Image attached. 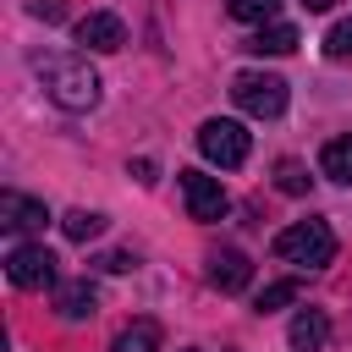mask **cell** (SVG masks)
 Segmentation results:
<instances>
[{
  "instance_id": "obj_1",
  "label": "cell",
  "mask_w": 352,
  "mask_h": 352,
  "mask_svg": "<svg viewBox=\"0 0 352 352\" xmlns=\"http://www.w3.org/2000/svg\"><path fill=\"white\" fill-rule=\"evenodd\" d=\"M33 72L44 82V94L60 104V110H94L99 104V77L82 55H66V50H33Z\"/></svg>"
},
{
  "instance_id": "obj_2",
  "label": "cell",
  "mask_w": 352,
  "mask_h": 352,
  "mask_svg": "<svg viewBox=\"0 0 352 352\" xmlns=\"http://www.w3.org/2000/svg\"><path fill=\"white\" fill-rule=\"evenodd\" d=\"M275 258L302 264V270H324V264L336 258V231H330V220H297V226H286V231L275 236Z\"/></svg>"
},
{
  "instance_id": "obj_3",
  "label": "cell",
  "mask_w": 352,
  "mask_h": 352,
  "mask_svg": "<svg viewBox=\"0 0 352 352\" xmlns=\"http://www.w3.org/2000/svg\"><path fill=\"white\" fill-rule=\"evenodd\" d=\"M198 148H204V160H214L220 170H236V165L248 160L253 138L242 132V121H226V116H214V121H204V126H198Z\"/></svg>"
},
{
  "instance_id": "obj_4",
  "label": "cell",
  "mask_w": 352,
  "mask_h": 352,
  "mask_svg": "<svg viewBox=\"0 0 352 352\" xmlns=\"http://www.w3.org/2000/svg\"><path fill=\"white\" fill-rule=\"evenodd\" d=\"M231 99H236L248 116L275 121V116L286 110V82H280V77H270V72H242V77L231 82Z\"/></svg>"
},
{
  "instance_id": "obj_5",
  "label": "cell",
  "mask_w": 352,
  "mask_h": 352,
  "mask_svg": "<svg viewBox=\"0 0 352 352\" xmlns=\"http://www.w3.org/2000/svg\"><path fill=\"white\" fill-rule=\"evenodd\" d=\"M6 275H11V286H22V292L55 286V253H50V248H38V242H22V248H11Z\"/></svg>"
},
{
  "instance_id": "obj_6",
  "label": "cell",
  "mask_w": 352,
  "mask_h": 352,
  "mask_svg": "<svg viewBox=\"0 0 352 352\" xmlns=\"http://www.w3.org/2000/svg\"><path fill=\"white\" fill-rule=\"evenodd\" d=\"M182 198H187V214L192 220H220L226 214V187L220 176H204V170H182Z\"/></svg>"
},
{
  "instance_id": "obj_7",
  "label": "cell",
  "mask_w": 352,
  "mask_h": 352,
  "mask_svg": "<svg viewBox=\"0 0 352 352\" xmlns=\"http://www.w3.org/2000/svg\"><path fill=\"white\" fill-rule=\"evenodd\" d=\"M77 44H88V50H121L126 44V22L116 11H88L77 22Z\"/></svg>"
},
{
  "instance_id": "obj_8",
  "label": "cell",
  "mask_w": 352,
  "mask_h": 352,
  "mask_svg": "<svg viewBox=\"0 0 352 352\" xmlns=\"http://www.w3.org/2000/svg\"><path fill=\"white\" fill-rule=\"evenodd\" d=\"M0 226L6 231H44L50 226V209L38 204V198H22V192H0Z\"/></svg>"
},
{
  "instance_id": "obj_9",
  "label": "cell",
  "mask_w": 352,
  "mask_h": 352,
  "mask_svg": "<svg viewBox=\"0 0 352 352\" xmlns=\"http://www.w3.org/2000/svg\"><path fill=\"white\" fill-rule=\"evenodd\" d=\"M209 280H214L220 292H242V286L253 280V264H248V253H236V248H220V253H209Z\"/></svg>"
},
{
  "instance_id": "obj_10",
  "label": "cell",
  "mask_w": 352,
  "mask_h": 352,
  "mask_svg": "<svg viewBox=\"0 0 352 352\" xmlns=\"http://www.w3.org/2000/svg\"><path fill=\"white\" fill-rule=\"evenodd\" d=\"M94 308H99V292L88 286V280H66V286H55V314L60 319H94Z\"/></svg>"
},
{
  "instance_id": "obj_11",
  "label": "cell",
  "mask_w": 352,
  "mask_h": 352,
  "mask_svg": "<svg viewBox=\"0 0 352 352\" xmlns=\"http://www.w3.org/2000/svg\"><path fill=\"white\" fill-rule=\"evenodd\" d=\"M286 341H292V352H319V346L330 341V319H324L319 308H302V314L292 319V336H286Z\"/></svg>"
},
{
  "instance_id": "obj_12",
  "label": "cell",
  "mask_w": 352,
  "mask_h": 352,
  "mask_svg": "<svg viewBox=\"0 0 352 352\" xmlns=\"http://www.w3.org/2000/svg\"><path fill=\"white\" fill-rule=\"evenodd\" d=\"M319 170H324L330 182L352 187V132H346V138H330V143L319 148Z\"/></svg>"
},
{
  "instance_id": "obj_13",
  "label": "cell",
  "mask_w": 352,
  "mask_h": 352,
  "mask_svg": "<svg viewBox=\"0 0 352 352\" xmlns=\"http://www.w3.org/2000/svg\"><path fill=\"white\" fill-rule=\"evenodd\" d=\"M248 50H253V55H292V50H297V28H292V22H270V28H258V33L248 38Z\"/></svg>"
},
{
  "instance_id": "obj_14",
  "label": "cell",
  "mask_w": 352,
  "mask_h": 352,
  "mask_svg": "<svg viewBox=\"0 0 352 352\" xmlns=\"http://www.w3.org/2000/svg\"><path fill=\"white\" fill-rule=\"evenodd\" d=\"M110 352H160V324H154V319H132V324L110 341Z\"/></svg>"
},
{
  "instance_id": "obj_15",
  "label": "cell",
  "mask_w": 352,
  "mask_h": 352,
  "mask_svg": "<svg viewBox=\"0 0 352 352\" xmlns=\"http://www.w3.org/2000/svg\"><path fill=\"white\" fill-rule=\"evenodd\" d=\"M60 231H66L72 242H94V236L104 231V214H94V209H72V214L60 220Z\"/></svg>"
},
{
  "instance_id": "obj_16",
  "label": "cell",
  "mask_w": 352,
  "mask_h": 352,
  "mask_svg": "<svg viewBox=\"0 0 352 352\" xmlns=\"http://www.w3.org/2000/svg\"><path fill=\"white\" fill-rule=\"evenodd\" d=\"M297 297H302V280H275V286L258 292L253 308H258V314H275V308H286V302H297Z\"/></svg>"
},
{
  "instance_id": "obj_17",
  "label": "cell",
  "mask_w": 352,
  "mask_h": 352,
  "mask_svg": "<svg viewBox=\"0 0 352 352\" xmlns=\"http://www.w3.org/2000/svg\"><path fill=\"white\" fill-rule=\"evenodd\" d=\"M226 11L236 16V22H275V11H280V0H226Z\"/></svg>"
},
{
  "instance_id": "obj_18",
  "label": "cell",
  "mask_w": 352,
  "mask_h": 352,
  "mask_svg": "<svg viewBox=\"0 0 352 352\" xmlns=\"http://www.w3.org/2000/svg\"><path fill=\"white\" fill-rule=\"evenodd\" d=\"M324 55H330V60H352V16L324 33Z\"/></svg>"
},
{
  "instance_id": "obj_19",
  "label": "cell",
  "mask_w": 352,
  "mask_h": 352,
  "mask_svg": "<svg viewBox=\"0 0 352 352\" xmlns=\"http://www.w3.org/2000/svg\"><path fill=\"white\" fill-rule=\"evenodd\" d=\"M302 187H308L302 165H297V160H280V192H302Z\"/></svg>"
},
{
  "instance_id": "obj_20",
  "label": "cell",
  "mask_w": 352,
  "mask_h": 352,
  "mask_svg": "<svg viewBox=\"0 0 352 352\" xmlns=\"http://www.w3.org/2000/svg\"><path fill=\"white\" fill-rule=\"evenodd\" d=\"M28 11H33L38 22H60V16H66V6H60V0H33Z\"/></svg>"
},
{
  "instance_id": "obj_21",
  "label": "cell",
  "mask_w": 352,
  "mask_h": 352,
  "mask_svg": "<svg viewBox=\"0 0 352 352\" xmlns=\"http://www.w3.org/2000/svg\"><path fill=\"white\" fill-rule=\"evenodd\" d=\"M132 264H138L132 253H104V258H99V270H116V275H121V270H132Z\"/></svg>"
},
{
  "instance_id": "obj_22",
  "label": "cell",
  "mask_w": 352,
  "mask_h": 352,
  "mask_svg": "<svg viewBox=\"0 0 352 352\" xmlns=\"http://www.w3.org/2000/svg\"><path fill=\"white\" fill-rule=\"evenodd\" d=\"M302 6H308V11H330L336 0H302Z\"/></svg>"
}]
</instances>
